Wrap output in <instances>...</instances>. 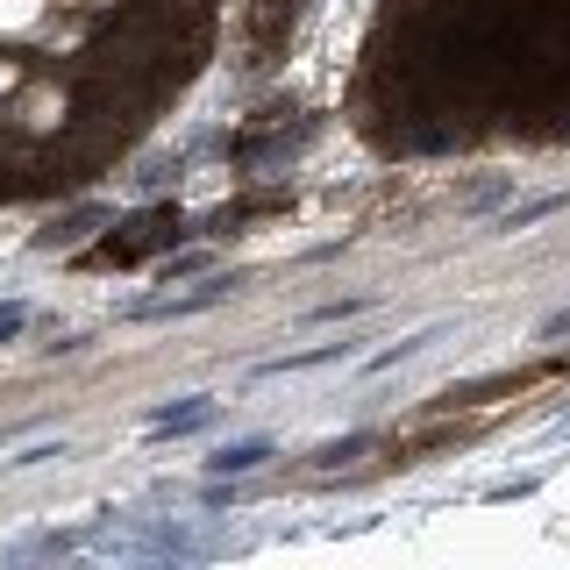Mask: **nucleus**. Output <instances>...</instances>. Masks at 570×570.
<instances>
[{"label":"nucleus","mask_w":570,"mask_h":570,"mask_svg":"<svg viewBox=\"0 0 570 570\" xmlns=\"http://www.w3.org/2000/svg\"><path fill=\"white\" fill-rule=\"evenodd\" d=\"M563 200H534V207H521V214H507V228H528V222H542V214H557Z\"/></svg>","instance_id":"2"},{"label":"nucleus","mask_w":570,"mask_h":570,"mask_svg":"<svg viewBox=\"0 0 570 570\" xmlns=\"http://www.w3.org/2000/svg\"><path fill=\"white\" fill-rule=\"evenodd\" d=\"M264 456H272L264 442H236V450H222V456H214V471H257Z\"/></svg>","instance_id":"1"}]
</instances>
